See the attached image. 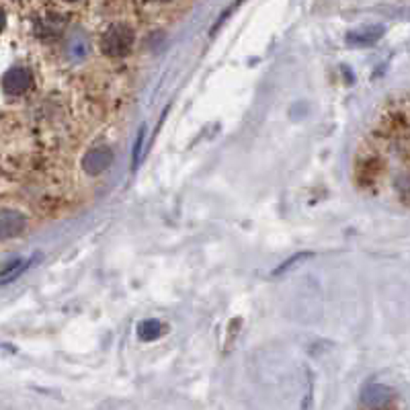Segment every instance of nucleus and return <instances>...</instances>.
<instances>
[{
    "instance_id": "obj_11",
    "label": "nucleus",
    "mask_w": 410,
    "mask_h": 410,
    "mask_svg": "<svg viewBox=\"0 0 410 410\" xmlns=\"http://www.w3.org/2000/svg\"><path fill=\"white\" fill-rule=\"evenodd\" d=\"M156 2H169V0H156Z\"/></svg>"
},
{
    "instance_id": "obj_6",
    "label": "nucleus",
    "mask_w": 410,
    "mask_h": 410,
    "mask_svg": "<svg viewBox=\"0 0 410 410\" xmlns=\"http://www.w3.org/2000/svg\"><path fill=\"white\" fill-rule=\"evenodd\" d=\"M162 330H164V326H162L160 320L148 318V320L140 322V326H138V337L142 341H152V339H158L162 334Z\"/></svg>"
},
{
    "instance_id": "obj_5",
    "label": "nucleus",
    "mask_w": 410,
    "mask_h": 410,
    "mask_svg": "<svg viewBox=\"0 0 410 410\" xmlns=\"http://www.w3.org/2000/svg\"><path fill=\"white\" fill-rule=\"evenodd\" d=\"M390 400H392V390L380 386V384L367 386V390L363 392V406H367L369 410L386 409Z\"/></svg>"
},
{
    "instance_id": "obj_1",
    "label": "nucleus",
    "mask_w": 410,
    "mask_h": 410,
    "mask_svg": "<svg viewBox=\"0 0 410 410\" xmlns=\"http://www.w3.org/2000/svg\"><path fill=\"white\" fill-rule=\"evenodd\" d=\"M133 47V29L126 23L111 25L101 37V49L109 58H123Z\"/></svg>"
},
{
    "instance_id": "obj_3",
    "label": "nucleus",
    "mask_w": 410,
    "mask_h": 410,
    "mask_svg": "<svg viewBox=\"0 0 410 410\" xmlns=\"http://www.w3.org/2000/svg\"><path fill=\"white\" fill-rule=\"evenodd\" d=\"M27 226V219L21 212L15 210H0V240H8L21 234Z\"/></svg>"
},
{
    "instance_id": "obj_2",
    "label": "nucleus",
    "mask_w": 410,
    "mask_h": 410,
    "mask_svg": "<svg viewBox=\"0 0 410 410\" xmlns=\"http://www.w3.org/2000/svg\"><path fill=\"white\" fill-rule=\"evenodd\" d=\"M33 87V74L27 68H11L2 76V88L8 95H23Z\"/></svg>"
},
{
    "instance_id": "obj_4",
    "label": "nucleus",
    "mask_w": 410,
    "mask_h": 410,
    "mask_svg": "<svg viewBox=\"0 0 410 410\" xmlns=\"http://www.w3.org/2000/svg\"><path fill=\"white\" fill-rule=\"evenodd\" d=\"M111 164H113V152L109 148H95V150L88 152L83 160V169L88 174L105 173Z\"/></svg>"
},
{
    "instance_id": "obj_9",
    "label": "nucleus",
    "mask_w": 410,
    "mask_h": 410,
    "mask_svg": "<svg viewBox=\"0 0 410 410\" xmlns=\"http://www.w3.org/2000/svg\"><path fill=\"white\" fill-rule=\"evenodd\" d=\"M308 257H312V253H302V255H296V257H291V259L287 260V263L279 265V269H275V271H273V275H279V273H283V271L291 269V265H294V263H298V260H302V259H308Z\"/></svg>"
},
{
    "instance_id": "obj_12",
    "label": "nucleus",
    "mask_w": 410,
    "mask_h": 410,
    "mask_svg": "<svg viewBox=\"0 0 410 410\" xmlns=\"http://www.w3.org/2000/svg\"><path fill=\"white\" fill-rule=\"evenodd\" d=\"M66 2H76V0H66Z\"/></svg>"
},
{
    "instance_id": "obj_7",
    "label": "nucleus",
    "mask_w": 410,
    "mask_h": 410,
    "mask_svg": "<svg viewBox=\"0 0 410 410\" xmlns=\"http://www.w3.org/2000/svg\"><path fill=\"white\" fill-rule=\"evenodd\" d=\"M380 35H382V27H371V29H367V31L351 33V35H349V42L355 45H369L373 44Z\"/></svg>"
},
{
    "instance_id": "obj_8",
    "label": "nucleus",
    "mask_w": 410,
    "mask_h": 410,
    "mask_svg": "<svg viewBox=\"0 0 410 410\" xmlns=\"http://www.w3.org/2000/svg\"><path fill=\"white\" fill-rule=\"evenodd\" d=\"M144 140H146V128L142 126V130L138 133V142H135V146H133V160H131V164H133V169L138 167V162H140V156H142V146H144Z\"/></svg>"
},
{
    "instance_id": "obj_10",
    "label": "nucleus",
    "mask_w": 410,
    "mask_h": 410,
    "mask_svg": "<svg viewBox=\"0 0 410 410\" xmlns=\"http://www.w3.org/2000/svg\"><path fill=\"white\" fill-rule=\"evenodd\" d=\"M4 23H6V17H4V11L0 8V31L4 29Z\"/></svg>"
}]
</instances>
